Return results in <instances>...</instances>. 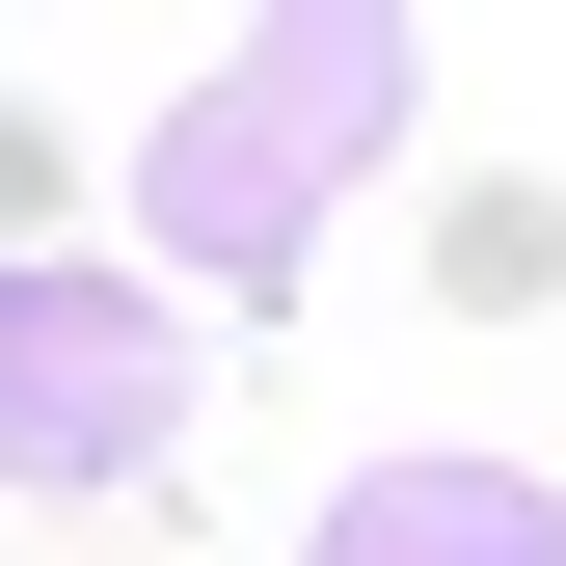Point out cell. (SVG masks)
I'll list each match as a JSON object with an SVG mask.
<instances>
[{"instance_id": "obj_2", "label": "cell", "mask_w": 566, "mask_h": 566, "mask_svg": "<svg viewBox=\"0 0 566 566\" xmlns=\"http://www.w3.org/2000/svg\"><path fill=\"white\" fill-rule=\"evenodd\" d=\"M189 405H217V324H189L163 270H108V243H0V485H28V513L163 485Z\"/></svg>"}, {"instance_id": "obj_4", "label": "cell", "mask_w": 566, "mask_h": 566, "mask_svg": "<svg viewBox=\"0 0 566 566\" xmlns=\"http://www.w3.org/2000/svg\"><path fill=\"white\" fill-rule=\"evenodd\" d=\"M432 297H459V324H539V297H566V189H513V163H485L459 217H432Z\"/></svg>"}, {"instance_id": "obj_1", "label": "cell", "mask_w": 566, "mask_h": 566, "mask_svg": "<svg viewBox=\"0 0 566 566\" xmlns=\"http://www.w3.org/2000/svg\"><path fill=\"white\" fill-rule=\"evenodd\" d=\"M405 108H432V28H378V0H270V28H189V82L108 135V270H163V297L270 324L324 270V217L405 163Z\"/></svg>"}, {"instance_id": "obj_3", "label": "cell", "mask_w": 566, "mask_h": 566, "mask_svg": "<svg viewBox=\"0 0 566 566\" xmlns=\"http://www.w3.org/2000/svg\"><path fill=\"white\" fill-rule=\"evenodd\" d=\"M297 566H566V485L513 432H405V459H350L297 513Z\"/></svg>"}]
</instances>
